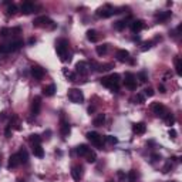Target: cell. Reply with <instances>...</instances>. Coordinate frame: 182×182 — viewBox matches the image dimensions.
<instances>
[{"instance_id":"1","label":"cell","mask_w":182,"mask_h":182,"mask_svg":"<svg viewBox=\"0 0 182 182\" xmlns=\"http://www.w3.org/2000/svg\"><path fill=\"white\" fill-rule=\"evenodd\" d=\"M119 81H121V77H119V74H117V73H113V74L108 76V77L101 78V84L113 91H118V88H119Z\"/></svg>"},{"instance_id":"2","label":"cell","mask_w":182,"mask_h":182,"mask_svg":"<svg viewBox=\"0 0 182 182\" xmlns=\"http://www.w3.org/2000/svg\"><path fill=\"white\" fill-rule=\"evenodd\" d=\"M56 51H57L61 61L70 60V57H68V41L65 39H60L56 43Z\"/></svg>"},{"instance_id":"3","label":"cell","mask_w":182,"mask_h":182,"mask_svg":"<svg viewBox=\"0 0 182 182\" xmlns=\"http://www.w3.org/2000/svg\"><path fill=\"white\" fill-rule=\"evenodd\" d=\"M68 100L74 104H80L84 101V94L80 88H70L68 90Z\"/></svg>"},{"instance_id":"4","label":"cell","mask_w":182,"mask_h":182,"mask_svg":"<svg viewBox=\"0 0 182 182\" xmlns=\"http://www.w3.org/2000/svg\"><path fill=\"white\" fill-rule=\"evenodd\" d=\"M85 137H87V140H88L94 147L103 149V137H101L98 132H95V131H90V132L85 134Z\"/></svg>"},{"instance_id":"5","label":"cell","mask_w":182,"mask_h":182,"mask_svg":"<svg viewBox=\"0 0 182 182\" xmlns=\"http://www.w3.org/2000/svg\"><path fill=\"white\" fill-rule=\"evenodd\" d=\"M33 26H34V27H46V26H49V28H54L56 24H54V22H53L50 17H47V16H39L37 19H34Z\"/></svg>"},{"instance_id":"6","label":"cell","mask_w":182,"mask_h":182,"mask_svg":"<svg viewBox=\"0 0 182 182\" xmlns=\"http://www.w3.org/2000/svg\"><path fill=\"white\" fill-rule=\"evenodd\" d=\"M151 110H152V113L155 114L156 117H161V118H164L168 114L167 107L164 104H161V103H154V104L151 105Z\"/></svg>"},{"instance_id":"7","label":"cell","mask_w":182,"mask_h":182,"mask_svg":"<svg viewBox=\"0 0 182 182\" xmlns=\"http://www.w3.org/2000/svg\"><path fill=\"white\" fill-rule=\"evenodd\" d=\"M124 84H125V87L130 88V90H132V91L137 90V85H138V83H137V77H135L132 73H125Z\"/></svg>"},{"instance_id":"8","label":"cell","mask_w":182,"mask_h":182,"mask_svg":"<svg viewBox=\"0 0 182 182\" xmlns=\"http://www.w3.org/2000/svg\"><path fill=\"white\" fill-rule=\"evenodd\" d=\"M114 13H115V12H114V9H113L110 4H105L104 7H101V9L97 10V16H98V17H104V19L105 17H111Z\"/></svg>"},{"instance_id":"9","label":"cell","mask_w":182,"mask_h":182,"mask_svg":"<svg viewBox=\"0 0 182 182\" xmlns=\"http://www.w3.org/2000/svg\"><path fill=\"white\" fill-rule=\"evenodd\" d=\"M40 110H41V98L37 95V97H34L33 101H31V115H34V117L39 115Z\"/></svg>"},{"instance_id":"10","label":"cell","mask_w":182,"mask_h":182,"mask_svg":"<svg viewBox=\"0 0 182 182\" xmlns=\"http://www.w3.org/2000/svg\"><path fill=\"white\" fill-rule=\"evenodd\" d=\"M70 132H71V127H70L68 121L61 119V122H60V134H61V137H63V138H67V137L70 135Z\"/></svg>"},{"instance_id":"11","label":"cell","mask_w":182,"mask_h":182,"mask_svg":"<svg viewBox=\"0 0 182 182\" xmlns=\"http://www.w3.org/2000/svg\"><path fill=\"white\" fill-rule=\"evenodd\" d=\"M76 73L80 76H87L88 74V64L85 61H78L76 64Z\"/></svg>"},{"instance_id":"12","label":"cell","mask_w":182,"mask_h":182,"mask_svg":"<svg viewBox=\"0 0 182 182\" xmlns=\"http://www.w3.org/2000/svg\"><path fill=\"white\" fill-rule=\"evenodd\" d=\"M132 131H134V134H137V135L145 134V131H147L145 122H135V124H132Z\"/></svg>"},{"instance_id":"13","label":"cell","mask_w":182,"mask_h":182,"mask_svg":"<svg viewBox=\"0 0 182 182\" xmlns=\"http://www.w3.org/2000/svg\"><path fill=\"white\" fill-rule=\"evenodd\" d=\"M71 176H73L74 181H80V179L83 178V167L74 165V167L71 168Z\"/></svg>"},{"instance_id":"14","label":"cell","mask_w":182,"mask_h":182,"mask_svg":"<svg viewBox=\"0 0 182 182\" xmlns=\"http://www.w3.org/2000/svg\"><path fill=\"white\" fill-rule=\"evenodd\" d=\"M20 10H22V13H24V14L33 13L34 12V4L31 1H23L22 6H20Z\"/></svg>"},{"instance_id":"15","label":"cell","mask_w":182,"mask_h":182,"mask_svg":"<svg viewBox=\"0 0 182 182\" xmlns=\"http://www.w3.org/2000/svg\"><path fill=\"white\" fill-rule=\"evenodd\" d=\"M144 27H145V23H144L142 20H134V22L131 23V30H132V33H140Z\"/></svg>"},{"instance_id":"16","label":"cell","mask_w":182,"mask_h":182,"mask_svg":"<svg viewBox=\"0 0 182 182\" xmlns=\"http://www.w3.org/2000/svg\"><path fill=\"white\" fill-rule=\"evenodd\" d=\"M31 76L34 78H37V80H41V78L44 77V68H41L39 65L31 67Z\"/></svg>"},{"instance_id":"17","label":"cell","mask_w":182,"mask_h":182,"mask_svg":"<svg viewBox=\"0 0 182 182\" xmlns=\"http://www.w3.org/2000/svg\"><path fill=\"white\" fill-rule=\"evenodd\" d=\"M115 57H117L118 61L125 63V61H128V58H130V53L127 51V50H118L117 54H115Z\"/></svg>"},{"instance_id":"18","label":"cell","mask_w":182,"mask_h":182,"mask_svg":"<svg viewBox=\"0 0 182 182\" xmlns=\"http://www.w3.org/2000/svg\"><path fill=\"white\" fill-rule=\"evenodd\" d=\"M20 165V158H19V155L17 154H14V155H12L10 158H9V169L12 168H16V167H19Z\"/></svg>"},{"instance_id":"19","label":"cell","mask_w":182,"mask_h":182,"mask_svg":"<svg viewBox=\"0 0 182 182\" xmlns=\"http://www.w3.org/2000/svg\"><path fill=\"white\" fill-rule=\"evenodd\" d=\"M90 151V148H88V145H85V144H80L77 148H76V152H77V155L80 156H85V154Z\"/></svg>"},{"instance_id":"20","label":"cell","mask_w":182,"mask_h":182,"mask_svg":"<svg viewBox=\"0 0 182 182\" xmlns=\"http://www.w3.org/2000/svg\"><path fill=\"white\" fill-rule=\"evenodd\" d=\"M85 36H87V40L91 41V43H95V41H98V34H97V31L95 30H87V33H85Z\"/></svg>"},{"instance_id":"21","label":"cell","mask_w":182,"mask_h":182,"mask_svg":"<svg viewBox=\"0 0 182 182\" xmlns=\"http://www.w3.org/2000/svg\"><path fill=\"white\" fill-rule=\"evenodd\" d=\"M56 90H57V88H56V84H50V85H47V87L43 88V94H44L46 97H53Z\"/></svg>"},{"instance_id":"22","label":"cell","mask_w":182,"mask_h":182,"mask_svg":"<svg viewBox=\"0 0 182 182\" xmlns=\"http://www.w3.org/2000/svg\"><path fill=\"white\" fill-rule=\"evenodd\" d=\"M33 154H34V156H37V158H43V156H44V149H43V147H41L40 144L33 145Z\"/></svg>"},{"instance_id":"23","label":"cell","mask_w":182,"mask_h":182,"mask_svg":"<svg viewBox=\"0 0 182 182\" xmlns=\"http://www.w3.org/2000/svg\"><path fill=\"white\" fill-rule=\"evenodd\" d=\"M17 155L20 158V164H27V162H28V154H27V151L24 148H22V149L17 152Z\"/></svg>"},{"instance_id":"24","label":"cell","mask_w":182,"mask_h":182,"mask_svg":"<svg viewBox=\"0 0 182 182\" xmlns=\"http://www.w3.org/2000/svg\"><path fill=\"white\" fill-rule=\"evenodd\" d=\"M22 46H23V41L22 40H14V41H12L10 44H9V47H10V53L12 51H17L19 49H22Z\"/></svg>"},{"instance_id":"25","label":"cell","mask_w":182,"mask_h":182,"mask_svg":"<svg viewBox=\"0 0 182 182\" xmlns=\"http://www.w3.org/2000/svg\"><path fill=\"white\" fill-rule=\"evenodd\" d=\"M174 64H175V71L178 76H182V61L179 57H175L174 58Z\"/></svg>"},{"instance_id":"26","label":"cell","mask_w":182,"mask_h":182,"mask_svg":"<svg viewBox=\"0 0 182 182\" xmlns=\"http://www.w3.org/2000/svg\"><path fill=\"white\" fill-rule=\"evenodd\" d=\"M127 20H118V22H115L114 24H113V27L115 28V30H118V31H121V30H124L125 27H127Z\"/></svg>"},{"instance_id":"27","label":"cell","mask_w":182,"mask_h":182,"mask_svg":"<svg viewBox=\"0 0 182 182\" xmlns=\"http://www.w3.org/2000/svg\"><path fill=\"white\" fill-rule=\"evenodd\" d=\"M95 51L98 56H105L108 51V44H101V46H97L95 47Z\"/></svg>"},{"instance_id":"28","label":"cell","mask_w":182,"mask_h":182,"mask_svg":"<svg viewBox=\"0 0 182 182\" xmlns=\"http://www.w3.org/2000/svg\"><path fill=\"white\" fill-rule=\"evenodd\" d=\"M171 16H172L171 12H162V13H158L155 17H156V20H159V22H165V20H168Z\"/></svg>"},{"instance_id":"29","label":"cell","mask_w":182,"mask_h":182,"mask_svg":"<svg viewBox=\"0 0 182 182\" xmlns=\"http://www.w3.org/2000/svg\"><path fill=\"white\" fill-rule=\"evenodd\" d=\"M104 121H105V114H98L95 117V119H94V125L95 127H101L104 124Z\"/></svg>"},{"instance_id":"30","label":"cell","mask_w":182,"mask_h":182,"mask_svg":"<svg viewBox=\"0 0 182 182\" xmlns=\"http://www.w3.org/2000/svg\"><path fill=\"white\" fill-rule=\"evenodd\" d=\"M85 156H87V162H90V164H92V162L97 161V154H95L94 151H91V149L85 154Z\"/></svg>"},{"instance_id":"31","label":"cell","mask_w":182,"mask_h":182,"mask_svg":"<svg viewBox=\"0 0 182 182\" xmlns=\"http://www.w3.org/2000/svg\"><path fill=\"white\" fill-rule=\"evenodd\" d=\"M164 121H165L167 125H172V124L175 122V117H174V114H172V113H168V114L164 117Z\"/></svg>"},{"instance_id":"32","label":"cell","mask_w":182,"mask_h":182,"mask_svg":"<svg viewBox=\"0 0 182 182\" xmlns=\"http://www.w3.org/2000/svg\"><path fill=\"white\" fill-rule=\"evenodd\" d=\"M30 142L33 144V145L40 144L41 142V137H40L39 134H31V135H30Z\"/></svg>"},{"instance_id":"33","label":"cell","mask_w":182,"mask_h":182,"mask_svg":"<svg viewBox=\"0 0 182 182\" xmlns=\"http://www.w3.org/2000/svg\"><path fill=\"white\" fill-rule=\"evenodd\" d=\"M63 73H64V76H65V77H68V78H70V81H77V80H76V78H77V76H76L74 73L68 71L67 68H64V70H63Z\"/></svg>"},{"instance_id":"34","label":"cell","mask_w":182,"mask_h":182,"mask_svg":"<svg viewBox=\"0 0 182 182\" xmlns=\"http://www.w3.org/2000/svg\"><path fill=\"white\" fill-rule=\"evenodd\" d=\"M117 178L118 182H125L127 181V174L124 171H117Z\"/></svg>"},{"instance_id":"35","label":"cell","mask_w":182,"mask_h":182,"mask_svg":"<svg viewBox=\"0 0 182 182\" xmlns=\"http://www.w3.org/2000/svg\"><path fill=\"white\" fill-rule=\"evenodd\" d=\"M105 141L108 144H111V145H114V144H118V138L114 137V135H107V137H105Z\"/></svg>"},{"instance_id":"36","label":"cell","mask_w":182,"mask_h":182,"mask_svg":"<svg viewBox=\"0 0 182 182\" xmlns=\"http://www.w3.org/2000/svg\"><path fill=\"white\" fill-rule=\"evenodd\" d=\"M138 80H140V83H147V81H148L147 73H145V71H140V73H138Z\"/></svg>"},{"instance_id":"37","label":"cell","mask_w":182,"mask_h":182,"mask_svg":"<svg viewBox=\"0 0 182 182\" xmlns=\"http://www.w3.org/2000/svg\"><path fill=\"white\" fill-rule=\"evenodd\" d=\"M16 12H17V6L12 3V4H10V6L7 7V13H9V14H12V16H13V14H16Z\"/></svg>"},{"instance_id":"38","label":"cell","mask_w":182,"mask_h":182,"mask_svg":"<svg viewBox=\"0 0 182 182\" xmlns=\"http://www.w3.org/2000/svg\"><path fill=\"white\" fill-rule=\"evenodd\" d=\"M0 53H1V54H7V53H10V47H9V44H1V46H0Z\"/></svg>"},{"instance_id":"39","label":"cell","mask_w":182,"mask_h":182,"mask_svg":"<svg viewBox=\"0 0 182 182\" xmlns=\"http://www.w3.org/2000/svg\"><path fill=\"white\" fill-rule=\"evenodd\" d=\"M152 47V41H145L142 44V47H141V51H147V50H149Z\"/></svg>"},{"instance_id":"40","label":"cell","mask_w":182,"mask_h":182,"mask_svg":"<svg viewBox=\"0 0 182 182\" xmlns=\"http://www.w3.org/2000/svg\"><path fill=\"white\" fill-rule=\"evenodd\" d=\"M135 178H137V174H135V171L132 169V171H130V174L127 175V179H130V182H134Z\"/></svg>"},{"instance_id":"41","label":"cell","mask_w":182,"mask_h":182,"mask_svg":"<svg viewBox=\"0 0 182 182\" xmlns=\"http://www.w3.org/2000/svg\"><path fill=\"white\" fill-rule=\"evenodd\" d=\"M154 94H155V92H154V90H152V88H149V87L144 90V97H152Z\"/></svg>"},{"instance_id":"42","label":"cell","mask_w":182,"mask_h":182,"mask_svg":"<svg viewBox=\"0 0 182 182\" xmlns=\"http://www.w3.org/2000/svg\"><path fill=\"white\" fill-rule=\"evenodd\" d=\"M135 100L138 101V104H144V103H145V97H144V94H137Z\"/></svg>"},{"instance_id":"43","label":"cell","mask_w":182,"mask_h":182,"mask_svg":"<svg viewBox=\"0 0 182 182\" xmlns=\"http://www.w3.org/2000/svg\"><path fill=\"white\" fill-rule=\"evenodd\" d=\"M171 168H172V164H171V161H168V162L165 164V167L162 168V172H164V174H167V172L171 171Z\"/></svg>"},{"instance_id":"44","label":"cell","mask_w":182,"mask_h":182,"mask_svg":"<svg viewBox=\"0 0 182 182\" xmlns=\"http://www.w3.org/2000/svg\"><path fill=\"white\" fill-rule=\"evenodd\" d=\"M168 135L171 140H175V138H176V131L174 130V128H171V130L168 131Z\"/></svg>"},{"instance_id":"45","label":"cell","mask_w":182,"mask_h":182,"mask_svg":"<svg viewBox=\"0 0 182 182\" xmlns=\"http://www.w3.org/2000/svg\"><path fill=\"white\" fill-rule=\"evenodd\" d=\"M161 159V155L159 154H151V162H156Z\"/></svg>"},{"instance_id":"46","label":"cell","mask_w":182,"mask_h":182,"mask_svg":"<svg viewBox=\"0 0 182 182\" xmlns=\"http://www.w3.org/2000/svg\"><path fill=\"white\" fill-rule=\"evenodd\" d=\"M158 91H159L161 94H165V92H167V88H165V85H164V84H158Z\"/></svg>"},{"instance_id":"47","label":"cell","mask_w":182,"mask_h":182,"mask_svg":"<svg viewBox=\"0 0 182 182\" xmlns=\"http://www.w3.org/2000/svg\"><path fill=\"white\" fill-rule=\"evenodd\" d=\"M4 134H6V137H7V138H10V135H12V127H10V125H7V127H6Z\"/></svg>"},{"instance_id":"48","label":"cell","mask_w":182,"mask_h":182,"mask_svg":"<svg viewBox=\"0 0 182 182\" xmlns=\"http://www.w3.org/2000/svg\"><path fill=\"white\" fill-rule=\"evenodd\" d=\"M9 33H10V30H9V28H3V30H1V36H3V37H7V36H9Z\"/></svg>"},{"instance_id":"49","label":"cell","mask_w":182,"mask_h":182,"mask_svg":"<svg viewBox=\"0 0 182 182\" xmlns=\"http://www.w3.org/2000/svg\"><path fill=\"white\" fill-rule=\"evenodd\" d=\"M34 43H36V39H34V37H31V39L28 40V44H30V46H33Z\"/></svg>"},{"instance_id":"50","label":"cell","mask_w":182,"mask_h":182,"mask_svg":"<svg viewBox=\"0 0 182 182\" xmlns=\"http://www.w3.org/2000/svg\"><path fill=\"white\" fill-rule=\"evenodd\" d=\"M94 111H95V107H90V108H88V113H90V114H92Z\"/></svg>"},{"instance_id":"51","label":"cell","mask_w":182,"mask_h":182,"mask_svg":"<svg viewBox=\"0 0 182 182\" xmlns=\"http://www.w3.org/2000/svg\"><path fill=\"white\" fill-rule=\"evenodd\" d=\"M17 182H24V179H17Z\"/></svg>"},{"instance_id":"52","label":"cell","mask_w":182,"mask_h":182,"mask_svg":"<svg viewBox=\"0 0 182 182\" xmlns=\"http://www.w3.org/2000/svg\"><path fill=\"white\" fill-rule=\"evenodd\" d=\"M169 182H175V181H169Z\"/></svg>"},{"instance_id":"53","label":"cell","mask_w":182,"mask_h":182,"mask_svg":"<svg viewBox=\"0 0 182 182\" xmlns=\"http://www.w3.org/2000/svg\"><path fill=\"white\" fill-rule=\"evenodd\" d=\"M0 162H1V161H0Z\"/></svg>"}]
</instances>
